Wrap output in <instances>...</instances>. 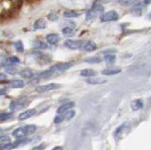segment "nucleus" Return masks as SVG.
I'll list each match as a JSON object with an SVG mask.
<instances>
[{
    "label": "nucleus",
    "instance_id": "obj_1",
    "mask_svg": "<svg viewBox=\"0 0 151 150\" xmlns=\"http://www.w3.org/2000/svg\"><path fill=\"white\" fill-rule=\"evenodd\" d=\"M104 11V8L100 4H94L93 7L86 13V19L87 20H93L98 16H101Z\"/></svg>",
    "mask_w": 151,
    "mask_h": 150
},
{
    "label": "nucleus",
    "instance_id": "obj_2",
    "mask_svg": "<svg viewBox=\"0 0 151 150\" xmlns=\"http://www.w3.org/2000/svg\"><path fill=\"white\" fill-rule=\"evenodd\" d=\"M72 65L73 64L71 62H60V63H57V64L53 65L52 67H50L48 69V71L50 72L52 76H54L56 74H59V73L64 72L66 70H68Z\"/></svg>",
    "mask_w": 151,
    "mask_h": 150
},
{
    "label": "nucleus",
    "instance_id": "obj_3",
    "mask_svg": "<svg viewBox=\"0 0 151 150\" xmlns=\"http://www.w3.org/2000/svg\"><path fill=\"white\" fill-rule=\"evenodd\" d=\"M100 19L102 22H112V21H117L119 19V14L115 11H111L103 13L101 15Z\"/></svg>",
    "mask_w": 151,
    "mask_h": 150
},
{
    "label": "nucleus",
    "instance_id": "obj_4",
    "mask_svg": "<svg viewBox=\"0 0 151 150\" xmlns=\"http://www.w3.org/2000/svg\"><path fill=\"white\" fill-rule=\"evenodd\" d=\"M27 97H21V98H19V99L15 100V101H13L12 102V104L11 106H9V108H11V110L12 111H19V110H22L24 107L26 106L27 104Z\"/></svg>",
    "mask_w": 151,
    "mask_h": 150
},
{
    "label": "nucleus",
    "instance_id": "obj_5",
    "mask_svg": "<svg viewBox=\"0 0 151 150\" xmlns=\"http://www.w3.org/2000/svg\"><path fill=\"white\" fill-rule=\"evenodd\" d=\"M60 87V84H57V83H49V84H46V85L38 86L36 88V92H38V93H45V92H49V91L56 90V89H59Z\"/></svg>",
    "mask_w": 151,
    "mask_h": 150
},
{
    "label": "nucleus",
    "instance_id": "obj_6",
    "mask_svg": "<svg viewBox=\"0 0 151 150\" xmlns=\"http://www.w3.org/2000/svg\"><path fill=\"white\" fill-rule=\"evenodd\" d=\"M82 44H83V41H80V40H77V41H75V40H66L65 43H64V45L69 49L76 50V49H80Z\"/></svg>",
    "mask_w": 151,
    "mask_h": 150
},
{
    "label": "nucleus",
    "instance_id": "obj_7",
    "mask_svg": "<svg viewBox=\"0 0 151 150\" xmlns=\"http://www.w3.org/2000/svg\"><path fill=\"white\" fill-rule=\"evenodd\" d=\"M82 51H85V52H93L97 49V45L93 41H87V42H83V44L80 47Z\"/></svg>",
    "mask_w": 151,
    "mask_h": 150
},
{
    "label": "nucleus",
    "instance_id": "obj_8",
    "mask_svg": "<svg viewBox=\"0 0 151 150\" xmlns=\"http://www.w3.org/2000/svg\"><path fill=\"white\" fill-rule=\"evenodd\" d=\"M27 135V132L26 126H20V128H18L15 130H13V132H12V136H13V137L17 138V139L25 138Z\"/></svg>",
    "mask_w": 151,
    "mask_h": 150
},
{
    "label": "nucleus",
    "instance_id": "obj_9",
    "mask_svg": "<svg viewBox=\"0 0 151 150\" xmlns=\"http://www.w3.org/2000/svg\"><path fill=\"white\" fill-rule=\"evenodd\" d=\"M46 42L51 45H56L60 42V36L56 33H50L46 35Z\"/></svg>",
    "mask_w": 151,
    "mask_h": 150
},
{
    "label": "nucleus",
    "instance_id": "obj_10",
    "mask_svg": "<svg viewBox=\"0 0 151 150\" xmlns=\"http://www.w3.org/2000/svg\"><path fill=\"white\" fill-rule=\"evenodd\" d=\"M36 113V111L34 109H31V110H27L25 111H23L22 113L18 116V118L20 121H24V120H27L28 118H30L33 115H35Z\"/></svg>",
    "mask_w": 151,
    "mask_h": 150
},
{
    "label": "nucleus",
    "instance_id": "obj_11",
    "mask_svg": "<svg viewBox=\"0 0 151 150\" xmlns=\"http://www.w3.org/2000/svg\"><path fill=\"white\" fill-rule=\"evenodd\" d=\"M74 107H75V103L74 102H67V103H65V104L61 105L58 109V111H57V112H58L59 114H63L64 112L71 110Z\"/></svg>",
    "mask_w": 151,
    "mask_h": 150
},
{
    "label": "nucleus",
    "instance_id": "obj_12",
    "mask_svg": "<svg viewBox=\"0 0 151 150\" xmlns=\"http://www.w3.org/2000/svg\"><path fill=\"white\" fill-rule=\"evenodd\" d=\"M24 86H25V82H24V80H21V79H14V80L8 84V87L12 89H20Z\"/></svg>",
    "mask_w": 151,
    "mask_h": 150
},
{
    "label": "nucleus",
    "instance_id": "obj_13",
    "mask_svg": "<svg viewBox=\"0 0 151 150\" xmlns=\"http://www.w3.org/2000/svg\"><path fill=\"white\" fill-rule=\"evenodd\" d=\"M45 27H46V22L44 18H39V19H37L34 22V24H33V29L36 30L44 29H45Z\"/></svg>",
    "mask_w": 151,
    "mask_h": 150
},
{
    "label": "nucleus",
    "instance_id": "obj_14",
    "mask_svg": "<svg viewBox=\"0 0 151 150\" xmlns=\"http://www.w3.org/2000/svg\"><path fill=\"white\" fill-rule=\"evenodd\" d=\"M107 80L104 78H96V77H92L89 78L87 79V83L92 84V85H98V84H103L105 83Z\"/></svg>",
    "mask_w": 151,
    "mask_h": 150
},
{
    "label": "nucleus",
    "instance_id": "obj_15",
    "mask_svg": "<svg viewBox=\"0 0 151 150\" xmlns=\"http://www.w3.org/2000/svg\"><path fill=\"white\" fill-rule=\"evenodd\" d=\"M96 75V72L93 71V69H84L80 72V76L85 77V78H92Z\"/></svg>",
    "mask_w": 151,
    "mask_h": 150
},
{
    "label": "nucleus",
    "instance_id": "obj_16",
    "mask_svg": "<svg viewBox=\"0 0 151 150\" xmlns=\"http://www.w3.org/2000/svg\"><path fill=\"white\" fill-rule=\"evenodd\" d=\"M116 60V56L114 54H111V53H107L105 56H104V60L106 62V63L108 64H112L114 63Z\"/></svg>",
    "mask_w": 151,
    "mask_h": 150
},
{
    "label": "nucleus",
    "instance_id": "obj_17",
    "mask_svg": "<svg viewBox=\"0 0 151 150\" xmlns=\"http://www.w3.org/2000/svg\"><path fill=\"white\" fill-rule=\"evenodd\" d=\"M21 77L24 78H32L34 77V73H33L30 69H24L20 72Z\"/></svg>",
    "mask_w": 151,
    "mask_h": 150
},
{
    "label": "nucleus",
    "instance_id": "obj_18",
    "mask_svg": "<svg viewBox=\"0 0 151 150\" xmlns=\"http://www.w3.org/2000/svg\"><path fill=\"white\" fill-rule=\"evenodd\" d=\"M63 36L66 37V38H71V37H73L75 35V30L70 27H64L63 29Z\"/></svg>",
    "mask_w": 151,
    "mask_h": 150
},
{
    "label": "nucleus",
    "instance_id": "obj_19",
    "mask_svg": "<svg viewBox=\"0 0 151 150\" xmlns=\"http://www.w3.org/2000/svg\"><path fill=\"white\" fill-rule=\"evenodd\" d=\"M63 16L65 18H77L80 16V12H78L76 11H66L63 12Z\"/></svg>",
    "mask_w": 151,
    "mask_h": 150
},
{
    "label": "nucleus",
    "instance_id": "obj_20",
    "mask_svg": "<svg viewBox=\"0 0 151 150\" xmlns=\"http://www.w3.org/2000/svg\"><path fill=\"white\" fill-rule=\"evenodd\" d=\"M139 2H140V0H119V3L122 6H125V7L133 6Z\"/></svg>",
    "mask_w": 151,
    "mask_h": 150
},
{
    "label": "nucleus",
    "instance_id": "obj_21",
    "mask_svg": "<svg viewBox=\"0 0 151 150\" xmlns=\"http://www.w3.org/2000/svg\"><path fill=\"white\" fill-rule=\"evenodd\" d=\"M121 72L120 69H106V70H103L102 74L105 75V76H114V75H117Z\"/></svg>",
    "mask_w": 151,
    "mask_h": 150
},
{
    "label": "nucleus",
    "instance_id": "obj_22",
    "mask_svg": "<svg viewBox=\"0 0 151 150\" xmlns=\"http://www.w3.org/2000/svg\"><path fill=\"white\" fill-rule=\"evenodd\" d=\"M33 46H34L36 49H46L48 47V45H47L45 43H44V42H42V41H39V40L34 41Z\"/></svg>",
    "mask_w": 151,
    "mask_h": 150
},
{
    "label": "nucleus",
    "instance_id": "obj_23",
    "mask_svg": "<svg viewBox=\"0 0 151 150\" xmlns=\"http://www.w3.org/2000/svg\"><path fill=\"white\" fill-rule=\"evenodd\" d=\"M24 4V0H14L13 1V4H12V11H19L21 10V8Z\"/></svg>",
    "mask_w": 151,
    "mask_h": 150
},
{
    "label": "nucleus",
    "instance_id": "obj_24",
    "mask_svg": "<svg viewBox=\"0 0 151 150\" xmlns=\"http://www.w3.org/2000/svg\"><path fill=\"white\" fill-rule=\"evenodd\" d=\"M85 62L87 63H99L102 62V59L97 57V56H94V57H90V58H87L86 60H84Z\"/></svg>",
    "mask_w": 151,
    "mask_h": 150
},
{
    "label": "nucleus",
    "instance_id": "obj_25",
    "mask_svg": "<svg viewBox=\"0 0 151 150\" xmlns=\"http://www.w3.org/2000/svg\"><path fill=\"white\" fill-rule=\"evenodd\" d=\"M131 108L133 111H138L141 109V108H143V102H142V100H140V99L134 100L131 103Z\"/></svg>",
    "mask_w": 151,
    "mask_h": 150
},
{
    "label": "nucleus",
    "instance_id": "obj_26",
    "mask_svg": "<svg viewBox=\"0 0 151 150\" xmlns=\"http://www.w3.org/2000/svg\"><path fill=\"white\" fill-rule=\"evenodd\" d=\"M131 12L133 13L135 16H139V15L142 14V7H141V5L139 3H137V6H135L133 9H132Z\"/></svg>",
    "mask_w": 151,
    "mask_h": 150
},
{
    "label": "nucleus",
    "instance_id": "obj_27",
    "mask_svg": "<svg viewBox=\"0 0 151 150\" xmlns=\"http://www.w3.org/2000/svg\"><path fill=\"white\" fill-rule=\"evenodd\" d=\"M75 114L76 113H75L74 111L69 110V111H67L63 113V118H64V120H71L75 116Z\"/></svg>",
    "mask_w": 151,
    "mask_h": 150
},
{
    "label": "nucleus",
    "instance_id": "obj_28",
    "mask_svg": "<svg viewBox=\"0 0 151 150\" xmlns=\"http://www.w3.org/2000/svg\"><path fill=\"white\" fill-rule=\"evenodd\" d=\"M14 48H15V50L17 51V52L19 53H22L24 51V45L22 44L21 41H17L14 43Z\"/></svg>",
    "mask_w": 151,
    "mask_h": 150
},
{
    "label": "nucleus",
    "instance_id": "obj_29",
    "mask_svg": "<svg viewBox=\"0 0 151 150\" xmlns=\"http://www.w3.org/2000/svg\"><path fill=\"white\" fill-rule=\"evenodd\" d=\"M47 19H48L49 21L54 22V21H57V20L59 19V15L57 14L56 12L51 11L50 13H48V15H47Z\"/></svg>",
    "mask_w": 151,
    "mask_h": 150
},
{
    "label": "nucleus",
    "instance_id": "obj_30",
    "mask_svg": "<svg viewBox=\"0 0 151 150\" xmlns=\"http://www.w3.org/2000/svg\"><path fill=\"white\" fill-rule=\"evenodd\" d=\"M26 128H27V135L34 133L35 131H36V129H37V126L35 125H27V126H26Z\"/></svg>",
    "mask_w": 151,
    "mask_h": 150
},
{
    "label": "nucleus",
    "instance_id": "obj_31",
    "mask_svg": "<svg viewBox=\"0 0 151 150\" xmlns=\"http://www.w3.org/2000/svg\"><path fill=\"white\" fill-rule=\"evenodd\" d=\"M12 113H7V112H4V113H0V121H6L11 119L12 117Z\"/></svg>",
    "mask_w": 151,
    "mask_h": 150
},
{
    "label": "nucleus",
    "instance_id": "obj_32",
    "mask_svg": "<svg viewBox=\"0 0 151 150\" xmlns=\"http://www.w3.org/2000/svg\"><path fill=\"white\" fill-rule=\"evenodd\" d=\"M8 62H9V64H11V65H16L20 63V60H19L17 57H11L9 59Z\"/></svg>",
    "mask_w": 151,
    "mask_h": 150
},
{
    "label": "nucleus",
    "instance_id": "obj_33",
    "mask_svg": "<svg viewBox=\"0 0 151 150\" xmlns=\"http://www.w3.org/2000/svg\"><path fill=\"white\" fill-rule=\"evenodd\" d=\"M9 143H11V139L8 136H2V137H0V144L1 145H4Z\"/></svg>",
    "mask_w": 151,
    "mask_h": 150
},
{
    "label": "nucleus",
    "instance_id": "obj_34",
    "mask_svg": "<svg viewBox=\"0 0 151 150\" xmlns=\"http://www.w3.org/2000/svg\"><path fill=\"white\" fill-rule=\"evenodd\" d=\"M5 71H6L7 73H9L11 75L15 74V70H14V68H13V65H11V64H9L5 67Z\"/></svg>",
    "mask_w": 151,
    "mask_h": 150
},
{
    "label": "nucleus",
    "instance_id": "obj_35",
    "mask_svg": "<svg viewBox=\"0 0 151 150\" xmlns=\"http://www.w3.org/2000/svg\"><path fill=\"white\" fill-rule=\"evenodd\" d=\"M64 121V118H63V114H59L58 116L55 117L54 119V123L56 124H59V123H61V122Z\"/></svg>",
    "mask_w": 151,
    "mask_h": 150
},
{
    "label": "nucleus",
    "instance_id": "obj_36",
    "mask_svg": "<svg viewBox=\"0 0 151 150\" xmlns=\"http://www.w3.org/2000/svg\"><path fill=\"white\" fill-rule=\"evenodd\" d=\"M45 147V144H39V145H37V146L33 147L32 150H44Z\"/></svg>",
    "mask_w": 151,
    "mask_h": 150
},
{
    "label": "nucleus",
    "instance_id": "obj_37",
    "mask_svg": "<svg viewBox=\"0 0 151 150\" xmlns=\"http://www.w3.org/2000/svg\"><path fill=\"white\" fill-rule=\"evenodd\" d=\"M7 79V76L3 73H0V81H4Z\"/></svg>",
    "mask_w": 151,
    "mask_h": 150
},
{
    "label": "nucleus",
    "instance_id": "obj_38",
    "mask_svg": "<svg viewBox=\"0 0 151 150\" xmlns=\"http://www.w3.org/2000/svg\"><path fill=\"white\" fill-rule=\"evenodd\" d=\"M112 1V0H96V4H100V3H109V2H111Z\"/></svg>",
    "mask_w": 151,
    "mask_h": 150
},
{
    "label": "nucleus",
    "instance_id": "obj_39",
    "mask_svg": "<svg viewBox=\"0 0 151 150\" xmlns=\"http://www.w3.org/2000/svg\"><path fill=\"white\" fill-rule=\"evenodd\" d=\"M5 93H6V89H2V90H0V95H4Z\"/></svg>",
    "mask_w": 151,
    "mask_h": 150
},
{
    "label": "nucleus",
    "instance_id": "obj_40",
    "mask_svg": "<svg viewBox=\"0 0 151 150\" xmlns=\"http://www.w3.org/2000/svg\"><path fill=\"white\" fill-rule=\"evenodd\" d=\"M52 150H63V148L61 147V146H56V147H54Z\"/></svg>",
    "mask_w": 151,
    "mask_h": 150
},
{
    "label": "nucleus",
    "instance_id": "obj_41",
    "mask_svg": "<svg viewBox=\"0 0 151 150\" xmlns=\"http://www.w3.org/2000/svg\"><path fill=\"white\" fill-rule=\"evenodd\" d=\"M144 2H145V5H148V4L150 3V0H144Z\"/></svg>",
    "mask_w": 151,
    "mask_h": 150
}]
</instances>
